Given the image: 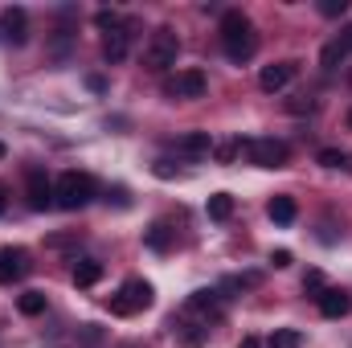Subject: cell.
Segmentation results:
<instances>
[{
  "instance_id": "obj_30",
  "label": "cell",
  "mask_w": 352,
  "mask_h": 348,
  "mask_svg": "<svg viewBox=\"0 0 352 348\" xmlns=\"http://www.w3.org/2000/svg\"><path fill=\"white\" fill-rule=\"evenodd\" d=\"M123 348H140V345H123Z\"/></svg>"
},
{
  "instance_id": "obj_10",
  "label": "cell",
  "mask_w": 352,
  "mask_h": 348,
  "mask_svg": "<svg viewBox=\"0 0 352 348\" xmlns=\"http://www.w3.org/2000/svg\"><path fill=\"white\" fill-rule=\"evenodd\" d=\"M295 78V62H274V66H263V74H258V87L266 94H274V90H283L287 83Z\"/></svg>"
},
{
  "instance_id": "obj_12",
  "label": "cell",
  "mask_w": 352,
  "mask_h": 348,
  "mask_svg": "<svg viewBox=\"0 0 352 348\" xmlns=\"http://www.w3.org/2000/svg\"><path fill=\"white\" fill-rule=\"evenodd\" d=\"M54 205V184L41 173H29V209H50Z\"/></svg>"
},
{
  "instance_id": "obj_8",
  "label": "cell",
  "mask_w": 352,
  "mask_h": 348,
  "mask_svg": "<svg viewBox=\"0 0 352 348\" xmlns=\"http://www.w3.org/2000/svg\"><path fill=\"white\" fill-rule=\"evenodd\" d=\"M127 50H131V29H127V25L107 29V37H102V58L115 66V62H123V58H127Z\"/></svg>"
},
{
  "instance_id": "obj_28",
  "label": "cell",
  "mask_w": 352,
  "mask_h": 348,
  "mask_svg": "<svg viewBox=\"0 0 352 348\" xmlns=\"http://www.w3.org/2000/svg\"><path fill=\"white\" fill-rule=\"evenodd\" d=\"M0 213H4V184H0Z\"/></svg>"
},
{
  "instance_id": "obj_26",
  "label": "cell",
  "mask_w": 352,
  "mask_h": 348,
  "mask_svg": "<svg viewBox=\"0 0 352 348\" xmlns=\"http://www.w3.org/2000/svg\"><path fill=\"white\" fill-rule=\"evenodd\" d=\"M340 45H344V54H349V50H352V25H349V29H344V37H340Z\"/></svg>"
},
{
  "instance_id": "obj_6",
  "label": "cell",
  "mask_w": 352,
  "mask_h": 348,
  "mask_svg": "<svg viewBox=\"0 0 352 348\" xmlns=\"http://www.w3.org/2000/svg\"><path fill=\"white\" fill-rule=\"evenodd\" d=\"M205 74L201 70H176L173 78H164V98H173V102H192V98H201L205 94Z\"/></svg>"
},
{
  "instance_id": "obj_1",
  "label": "cell",
  "mask_w": 352,
  "mask_h": 348,
  "mask_svg": "<svg viewBox=\"0 0 352 348\" xmlns=\"http://www.w3.org/2000/svg\"><path fill=\"white\" fill-rule=\"evenodd\" d=\"M221 45H226V58L238 62V66L258 54V33H254V25H250L246 12L230 8V12L221 17Z\"/></svg>"
},
{
  "instance_id": "obj_11",
  "label": "cell",
  "mask_w": 352,
  "mask_h": 348,
  "mask_svg": "<svg viewBox=\"0 0 352 348\" xmlns=\"http://www.w3.org/2000/svg\"><path fill=\"white\" fill-rule=\"evenodd\" d=\"M176 152L180 156H209L213 152V135L209 131H188V135L176 140Z\"/></svg>"
},
{
  "instance_id": "obj_16",
  "label": "cell",
  "mask_w": 352,
  "mask_h": 348,
  "mask_svg": "<svg viewBox=\"0 0 352 348\" xmlns=\"http://www.w3.org/2000/svg\"><path fill=\"white\" fill-rule=\"evenodd\" d=\"M324 168H349L352 173V152H344V148H320V156H316Z\"/></svg>"
},
{
  "instance_id": "obj_7",
  "label": "cell",
  "mask_w": 352,
  "mask_h": 348,
  "mask_svg": "<svg viewBox=\"0 0 352 348\" xmlns=\"http://www.w3.org/2000/svg\"><path fill=\"white\" fill-rule=\"evenodd\" d=\"M29 254L21 250V246H4L0 250V283H16V279H25L29 274Z\"/></svg>"
},
{
  "instance_id": "obj_13",
  "label": "cell",
  "mask_w": 352,
  "mask_h": 348,
  "mask_svg": "<svg viewBox=\"0 0 352 348\" xmlns=\"http://www.w3.org/2000/svg\"><path fill=\"white\" fill-rule=\"evenodd\" d=\"M102 279V262L98 259H78L74 262V287H94Z\"/></svg>"
},
{
  "instance_id": "obj_19",
  "label": "cell",
  "mask_w": 352,
  "mask_h": 348,
  "mask_svg": "<svg viewBox=\"0 0 352 348\" xmlns=\"http://www.w3.org/2000/svg\"><path fill=\"white\" fill-rule=\"evenodd\" d=\"M16 312H21V316H41V312H45V291H25V295L16 299Z\"/></svg>"
},
{
  "instance_id": "obj_14",
  "label": "cell",
  "mask_w": 352,
  "mask_h": 348,
  "mask_svg": "<svg viewBox=\"0 0 352 348\" xmlns=\"http://www.w3.org/2000/svg\"><path fill=\"white\" fill-rule=\"evenodd\" d=\"M25 29H29V17H25V8H8V12H4V37L21 45V41H25Z\"/></svg>"
},
{
  "instance_id": "obj_2",
  "label": "cell",
  "mask_w": 352,
  "mask_h": 348,
  "mask_svg": "<svg viewBox=\"0 0 352 348\" xmlns=\"http://www.w3.org/2000/svg\"><path fill=\"white\" fill-rule=\"evenodd\" d=\"M94 193H98L94 176H87V173H62V176H58V184H54V205L74 213V209H87L90 201H94Z\"/></svg>"
},
{
  "instance_id": "obj_24",
  "label": "cell",
  "mask_w": 352,
  "mask_h": 348,
  "mask_svg": "<svg viewBox=\"0 0 352 348\" xmlns=\"http://www.w3.org/2000/svg\"><path fill=\"white\" fill-rule=\"evenodd\" d=\"M344 8H349V0H324V4H320V12H324V17H340Z\"/></svg>"
},
{
  "instance_id": "obj_5",
  "label": "cell",
  "mask_w": 352,
  "mask_h": 348,
  "mask_svg": "<svg viewBox=\"0 0 352 348\" xmlns=\"http://www.w3.org/2000/svg\"><path fill=\"white\" fill-rule=\"evenodd\" d=\"M246 148V156H250V164H258V168H287V160H291V148L283 144V140H246L242 144Z\"/></svg>"
},
{
  "instance_id": "obj_25",
  "label": "cell",
  "mask_w": 352,
  "mask_h": 348,
  "mask_svg": "<svg viewBox=\"0 0 352 348\" xmlns=\"http://www.w3.org/2000/svg\"><path fill=\"white\" fill-rule=\"evenodd\" d=\"M270 266H278V270L291 266V250H274V254H270Z\"/></svg>"
},
{
  "instance_id": "obj_29",
  "label": "cell",
  "mask_w": 352,
  "mask_h": 348,
  "mask_svg": "<svg viewBox=\"0 0 352 348\" xmlns=\"http://www.w3.org/2000/svg\"><path fill=\"white\" fill-rule=\"evenodd\" d=\"M349 127H352V111H349Z\"/></svg>"
},
{
  "instance_id": "obj_20",
  "label": "cell",
  "mask_w": 352,
  "mask_h": 348,
  "mask_svg": "<svg viewBox=\"0 0 352 348\" xmlns=\"http://www.w3.org/2000/svg\"><path fill=\"white\" fill-rule=\"evenodd\" d=\"M238 152H242V140H217V144H213V160H217V164H234Z\"/></svg>"
},
{
  "instance_id": "obj_15",
  "label": "cell",
  "mask_w": 352,
  "mask_h": 348,
  "mask_svg": "<svg viewBox=\"0 0 352 348\" xmlns=\"http://www.w3.org/2000/svg\"><path fill=\"white\" fill-rule=\"evenodd\" d=\"M266 213H270V221H274V226H291L299 209H295V201H291V197H274V201L266 205Z\"/></svg>"
},
{
  "instance_id": "obj_4",
  "label": "cell",
  "mask_w": 352,
  "mask_h": 348,
  "mask_svg": "<svg viewBox=\"0 0 352 348\" xmlns=\"http://www.w3.org/2000/svg\"><path fill=\"white\" fill-rule=\"evenodd\" d=\"M115 316H140L144 307H152V283H144V279H127L115 295H111V303H107Z\"/></svg>"
},
{
  "instance_id": "obj_27",
  "label": "cell",
  "mask_w": 352,
  "mask_h": 348,
  "mask_svg": "<svg viewBox=\"0 0 352 348\" xmlns=\"http://www.w3.org/2000/svg\"><path fill=\"white\" fill-rule=\"evenodd\" d=\"M238 348H258V340H254V336H246V340H242Z\"/></svg>"
},
{
  "instance_id": "obj_18",
  "label": "cell",
  "mask_w": 352,
  "mask_h": 348,
  "mask_svg": "<svg viewBox=\"0 0 352 348\" xmlns=\"http://www.w3.org/2000/svg\"><path fill=\"white\" fill-rule=\"evenodd\" d=\"M144 242H148L152 250H168V246H173V226H168V221H156V226L144 234Z\"/></svg>"
},
{
  "instance_id": "obj_3",
  "label": "cell",
  "mask_w": 352,
  "mask_h": 348,
  "mask_svg": "<svg viewBox=\"0 0 352 348\" xmlns=\"http://www.w3.org/2000/svg\"><path fill=\"white\" fill-rule=\"evenodd\" d=\"M176 58H180V37H176L173 29H156L148 37V45H144V70L164 74V70L176 66Z\"/></svg>"
},
{
  "instance_id": "obj_21",
  "label": "cell",
  "mask_w": 352,
  "mask_h": 348,
  "mask_svg": "<svg viewBox=\"0 0 352 348\" xmlns=\"http://www.w3.org/2000/svg\"><path fill=\"white\" fill-rule=\"evenodd\" d=\"M299 345H303V332H295V328H278L266 340V348H299Z\"/></svg>"
},
{
  "instance_id": "obj_17",
  "label": "cell",
  "mask_w": 352,
  "mask_h": 348,
  "mask_svg": "<svg viewBox=\"0 0 352 348\" xmlns=\"http://www.w3.org/2000/svg\"><path fill=\"white\" fill-rule=\"evenodd\" d=\"M209 217L213 221H230L234 217V197L230 193H213L209 197Z\"/></svg>"
},
{
  "instance_id": "obj_9",
  "label": "cell",
  "mask_w": 352,
  "mask_h": 348,
  "mask_svg": "<svg viewBox=\"0 0 352 348\" xmlns=\"http://www.w3.org/2000/svg\"><path fill=\"white\" fill-rule=\"evenodd\" d=\"M316 303H320V316H328V320H340V316H349L352 312V295L349 291H340V287H328Z\"/></svg>"
},
{
  "instance_id": "obj_22",
  "label": "cell",
  "mask_w": 352,
  "mask_h": 348,
  "mask_svg": "<svg viewBox=\"0 0 352 348\" xmlns=\"http://www.w3.org/2000/svg\"><path fill=\"white\" fill-rule=\"evenodd\" d=\"M303 291L320 299V295L328 291V283H324V270H307V274H303Z\"/></svg>"
},
{
  "instance_id": "obj_23",
  "label": "cell",
  "mask_w": 352,
  "mask_h": 348,
  "mask_svg": "<svg viewBox=\"0 0 352 348\" xmlns=\"http://www.w3.org/2000/svg\"><path fill=\"white\" fill-rule=\"evenodd\" d=\"M320 62H324L328 70H336V62H344V45H340V41H332V45H324V54H320Z\"/></svg>"
}]
</instances>
